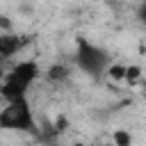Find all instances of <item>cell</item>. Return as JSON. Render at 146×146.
Masks as SVG:
<instances>
[{
  "instance_id": "obj_6",
  "label": "cell",
  "mask_w": 146,
  "mask_h": 146,
  "mask_svg": "<svg viewBox=\"0 0 146 146\" xmlns=\"http://www.w3.org/2000/svg\"><path fill=\"white\" fill-rule=\"evenodd\" d=\"M132 144V137L128 130H116L114 132V146H130Z\"/></svg>"
},
{
  "instance_id": "obj_3",
  "label": "cell",
  "mask_w": 146,
  "mask_h": 146,
  "mask_svg": "<svg viewBox=\"0 0 146 146\" xmlns=\"http://www.w3.org/2000/svg\"><path fill=\"white\" fill-rule=\"evenodd\" d=\"M0 125L5 130H16V132H36V121H34L30 100L21 98V100L7 103L5 110L0 112Z\"/></svg>"
},
{
  "instance_id": "obj_1",
  "label": "cell",
  "mask_w": 146,
  "mask_h": 146,
  "mask_svg": "<svg viewBox=\"0 0 146 146\" xmlns=\"http://www.w3.org/2000/svg\"><path fill=\"white\" fill-rule=\"evenodd\" d=\"M39 73H41V68H39V64H36L34 59H23V62L14 64L11 71L5 73L2 87H0L5 103L27 98V91H30V87L36 82Z\"/></svg>"
},
{
  "instance_id": "obj_4",
  "label": "cell",
  "mask_w": 146,
  "mask_h": 146,
  "mask_svg": "<svg viewBox=\"0 0 146 146\" xmlns=\"http://www.w3.org/2000/svg\"><path fill=\"white\" fill-rule=\"evenodd\" d=\"M21 46H23V39H18L16 34H2L0 36V55L2 57H11L14 52H18Z\"/></svg>"
},
{
  "instance_id": "obj_7",
  "label": "cell",
  "mask_w": 146,
  "mask_h": 146,
  "mask_svg": "<svg viewBox=\"0 0 146 146\" xmlns=\"http://www.w3.org/2000/svg\"><path fill=\"white\" fill-rule=\"evenodd\" d=\"M137 16H139V21L146 25V2H144V5H139V9H137Z\"/></svg>"
},
{
  "instance_id": "obj_5",
  "label": "cell",
  "mask_w": 146,
  "mask_h": 146,
  "mask_svg": "<svg viewBox=\"0 0 146 146\" xmlns=\"http://www.w3.org/2000/svg\"><path fill=\"white\" fill-rule=\"evenodd\" d=\"M66 78H68V68L66 66L57 64V66H50L48 68V80L50 82H59V80H66Z\"/></svg>"
},
{
  "instance_id": "obj_2",
  "label": "cell",
  "mask_w": 146,
  "mask_h": 146,
  "mask_svg": "<svg viewBox=\"0 0 146 146\" xmlns=\"http://www.w3.org/2000/svg\"><path fill=\"white\" fill-rule=\"evenodd\" d=\"M73 59H75V66L80 68V71H84V73H89V75H94V78H98V75H103L105 71H110V55H107V50L105 48H100V46H96V43H91V41H87V39H78V43H75V55H73Z\"/></svg>"
}]
</instances>
